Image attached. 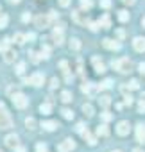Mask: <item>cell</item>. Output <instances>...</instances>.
Instances as JSON below:
<instances>
[{
    "instance_id": "cell-10",
    "label": "cell",
    "mask_w": 145,
    "mask_h": 152,
    "mask_svg": "<svg viewBox=\"0 0 145 152\" xmlns=\"http://www.w3.org/2000/svg\"><path fill=\"white\" fill-rule=\"evenodd\" d=\"M133 48L136 52H145V38H141V36L134 38L133 39Z\"/></svg>"
},
{
    "instance_id": "cell-16",
    "label": "cell",
    "mask_w": 145,
    "mask_h": 152,
    "mask_svg": "<svg viewBox=\"0 0 145 152\" xmlns=\"http://www.w3.org/2000/svg\"><path fill=\"white\" fill-rule=\"evenodd\" d=\"M92 63H93L97 73H104V72H106V66H104V63H102L99 57H92Z\"/></svg>"
},
{
    "instance_id": "cell-59",
    "label": "cell",
    "mask_w": 145,
    "mask_h": 152,
    "mask_svg": "<svg viewBox=\"0 0 145 152\" xmlns=\"http://www.w3.org/2000/svg\"><path fill=\"white\" fill-rule=\"evenodd\" d=\"M0 152H2V150H0Z\"/></svg>"
},
{
    "instance_id": "cell-35",
    "label": "cell",
    "mask_w": 145,
    "mask_h": 152,
    "mask_svg": "<svg viewBox=\"0 0 145 152\" xmlns=\"http://www.w3.org/2000/svg\"><path fill=\"white\" fill-rule=\"evenodd\" d=\"M7 22H9L7 15H2V16H0V29H4V27H7Z\"/></svg>"
},
{
    "instance_id": "cell-11",
    "label": "cell",
    "mask_w": 145,
    "mask_h": 152,
    "mask_svg": "<svg viewBox=\"0 0 145 152\" xmlns=\"http://www.w3.org/2000/svg\"><path fill=\"white\" fill-rule=\"evenodd\" d=\"M72 18H74L75 23H83V25H86V22H88L86 13H83V11H74L72 13Z\"/></svg>"
},
{
    "instance_id": "cell-56",
    "label": "cell",
    "mask_w": 145,
    "mask_h": 152,
    "mask_svg": "<svg viewBox=\"0 0 145 152\" xmlns=\"http://www.w3.org/2000/svg\"><path fill=\"white\" fill-rule=\"evenodd\" d=\"M141 25H143V27H145V16H143V18H141Z\"/></svg>"
},
{
    "instance_id": "cell-34",
    "label": "cell",
    "mask_w": 145,
    "mask_h": 152,
    "mask_svg": "<svg viewBox=\"0 0 145 152\" xmlns=\"http://www.w3.org/2000/svg\"><path fill=\"white\" fill-rule=\"evenodd\" d=\"M15 43L16 45H23L25 43V36L23 34H15Z\"/></svg>"
},
{
    "instance_id": "cell-37",
    "label": "cell",
    "mask_w": 145,
    "mask_h": 152,
    "mask_svg": "<svg viewBox=\"0 0 145 152\" xmlns=\"http://www.w3.org/2000/svg\"><path fill=\"white\" fill-rule=\"evenodd\" d=\"M23 72H25V63H18L16 64V73L18 75H23Z\"/></svg>"
},
{
    "instance_id": "cell-46",
    "label": "cell",
    "mask_w": 145,
    "mask_h": 152,
    "mask_svg": "<svg viewBox=\"0 0 145 152\" xmlns=\"http://www.w3.org/2000/svg\"><path fill=\"white\" fill-rule=\"evenodd\" d=\"M70 2H72V0H59V6H61V7H68Z\"/></svg>"
},
{
    "instance_id": "cell-19",
    "label": "cell",
    "mask_w": 145,
    "mask_h": 152,
    "mask_svg": "<svg viewBox=\"0 0 145 152\" xmlns=\"http://www.w3.org/2000/svg\"><path fill=\"white\" fill-rule=\"evenodd\" d=\"M81 47H83V43H81L79 38H72V39H70V48H72V50H79Z\"/></svg>"
},
{
    "instance_id": "cell-3",
    "label": "cell",
    "mask_w": 145,
    "mask_h": 152,
    "mask_svg": "<svg viewBox=\"0 0 145 152\" xmlns=\"http://www.w3.org/2000/svg\"><path fill=\"white\" fill-rule=\"evenodd\" d=\"M11 100H13L15 107H18V109H23V107H27V104H29V99H27L23 93H15V95L11 97Z\"/></svg>"
},
{
    "instance_id": "cell-13",
    "label": "cell",
    "mask_w": 145,
    "mask_h": 152,
    "mask_svg": "<svg viewBox=\"0 0 145 152\" xmlns=\"http://www.w3.org/2000/svg\"><path fill=\"white\" fill-rule=\"evenodd\" d=\"M136 140L140 143H145V124H138L136 125Z\"/></svg>"
},
{
    "instance_id": "cell-24",
    "label": "cell",
    "mask_w": 145,
    "mask_h": 152,
    "mask_svg": "<svg viewBox=\"0 0 145 152\" xmlns=\"http://www.w3.org/2000/svg\"><path fill=\"white\" fill-rule=\"evenodd\" d=\"M83 113H84L88 118L93 116V106H92V104H84V106H83Z\"/></svg>"
},
{
    "instance_id": "cell-15",
    "label": "cell",
    "mask_w": 145,
    "mask_h": 152,
    "mask_svg": "<svg viewBox=\"0 0 145 152\" xmlns=\"http://www.w3.org/2000/svg\"><path fill=\"white\" fill-rule=\"evenodd\" d=\"M81 136L88 141V145H92V147H93V145H97V138H95V136H92L88 129H83V131H81Z\"/></svg>"
},
{
    "instance_id": "cell-20",
    "label": "cell",
    "mask_w": 145,
    "mask_h": 152,
    "mask_svg": "<svg viewBox=\"0 0 145 152\" xmlns=\"http://www.w3.org/2000/svg\"><path fill=\"white\" fill-rule=\"evenodd\" d=\"M25 125H27V129H29V131H36L38 122H36L32 116H29V118H25Z\"/></svg>"
},
{
    "instance_id": "cell-27",
    "label": "cell",
    "mask_w": 145,
    "mask_h": 152,
    "mask_svg": "<svg viewBox=\"0 0 145 152\" xmlns=\"http://www.w3.org/2000/svg\"><path fill=\"white\" fill-rule=\"evenodd\" d=\"M99 102H100V106H102V107H108V106L111 104V97H108V95H102V97L99 99Z\"/></svg>"
},
{
    "instance_id": "cell-36",
    "label": "cell",
    "mask_w": 145,
    "mask_h": 152,
    "mask_svg": "<svg viewBox=\"0 0 145 152\" xmlns=\"http://www.w3.org/2000/svg\"><path fill=\"white\" fill-rule=\"evenodd\" d=\"M7 48H9V39L6 38V39L0 41V52H4V50H7Z\"/></svg>"
},
{
    "instance_id": "cell-23",
    "label": "cell",
    "mask_w": 145,
    "mask_h": 152,
    "mask_svg": "<svg viewBox=\"0 0 145 152\" xmlns=\"http://www.w3.org/2000/svg\"><path fill=\"white\" fill-rule=\"evenodd\" d=\"M29 59H31V63L38 64V63L41 61V54H38V52H29Z\"/></svg>"
},
{
    "instance_id": "cell-51",
    "label": "cell",
    "mask_w": 145,
    "mask_h": 152,
    "mask_svg": "<svg viewBox=\"0 0 145 152\" xmlns=\"http://www.w3.org/2000/svg\"><path fill=\"white\" fill-rule=\"evenodd\" d=\"M116 36H118V38H120V39H122V38H124V36H125V32H124V31H116Z\"/></svg>"
},
{
    "instance_id": "cell-39",
    "label": "cell",
    "mask_w": 145,
    "mask_h": 152,
    "mask_svg": "<svg viewBox=\"0 0 145 152\" xmlns=\"http://www.w3.org/2000/svg\"><path fill=\"white\" fill-rule=\"evenodd\" d=\"M59 68H61V72H63V73H68V72H70V70H68V63H66V61H61V63H59Z\"/></svg>"
},
{
    "instance_id": "cell-48",
    "label": "cell",
    "mask_w": 145,
    "mask_h": 152,
    "mask_svg": "<svg viewBox=\"0 0 145 152\" xmlns=\"http://www.w3.org/2000/svg\"><path fill=\"white\" fill-rule=\"evenodd\" d=\"M36 36H34V32H29V34H25V41H32Z\"/></svg>"
},
{
    "instance_id": "cell-54",
    "label": "cell",
    "mask_w": 145,
    "mask_h": 152,
    "mask_svg": "<svg viewBox=\"0 0 145 152\" xmlns=\"http://www.w3.org/2000/svg\"><path fill=\"white\" fill-rule=\"evenodd\" d=\"M11 4H20V0H9Z\"/></svg>"
},
{
    "instance_id": "cell-28",
    "label": "cell",
    "mask_w": 145,
    "mask_h": 152,
    "mask_svg": "<svg viewBox=\"0 0 145 152\" xmlns=\"http://www.w3.org/2000/svg\"><path fill=\"white\" fill-rule=\"evenodd\" d=\"M111 86H113V81H111V79H106L104 83L99 84V90H109Z\"/></svg>"
},
{
    "instance_id": "cell-38",
    "label": "cell",
    "mask_w": 145,
    "mask_h": 152,
    "mask_svg": "<svg viewBox=\"0 0 145 152\" xmlns=\"http://www.w3.org/2000/svg\"><path fill=\"white\" fill-rule=\"evenodd\" d=\"M100 118H102V122H109V120L113 118V115L108 113V111H104V113H100Z\"/></svg>"
},
{
    "instance_id": "cell-2",
    "label": "cell",
    "mask_w": 145,
    "mask_h": 152,
    "mask_svg": "<svg viewBox=\"0 0 145 152\" xmlns=\"http://www.w3.org/2000/svg\"><path fill=\"white\" fill-rule=\"evenodd\" d=\"M9 127H13V120L6 111L4 104H0V129H9Z\"/></svg>"
},
{
    "instance_id": "cell-6",
    "label": "cell",
    "mask_w": 145,
    "mask_h": 152,
    "mask_svg": "<svg viewBox=\"0 0 145 152\" xmlns=\"http://www.w3.org/2000/svg\"><path fill=\"white\" fill-rule=\"evenodd\" d=\"M81 91L83 93H86V95H90V97H95L97 93H99V86L97 84H92V83H84L83 86H81Z\"/></svg>"
},
{
    "instance_id": "cell-41",
    "label": "cell",
    "mask_w": 145,
    "mask_h": 152,
    "mask_svg": "<svg viewBox=\"0 0 145 152\" xmlns=\"http://www.w3.org/2000/svg\"><path fill=\"white\" fill-rule=\"evenodd\" d=\"M36 152H47V145L45 143H38L36 145Z\"/></svg>"
},
{
    "instance_id": "cell-58",
    "label": "cell",
    "mask_w": 145,
    "mask_h": 152,
    "mask_svg": "<svg viewBox=\"0 0 145 152\" xmlns=\"http://www.w3.org/2000/svg\"><path fill=\"white\" fill-rule=\"evenodd\" d=\"M111 152H120V150H111Z\"/></svg>"
},
{
    "instance_id": "cell-31",
    "label": "cell",
    "mask_w": 145,
    "mask_h": 152,
    "mask_svg": "<svg viewBox=\"0 0 145 152\" xmlns=\"http://www.w3.org/2000/svg\"><path fill=\"white\" fill-rule=\"evenodd\" d=\"M92 6H93V0H81V7L83 9H92Z\"/></svg>"
},
{
    "instance_id": "cell-29",
    "label": "cell",
    "mask_w": 145,
    "mask_h": 152,
    "mask_svg": "<svg viewBox=\"0 0 145 152\" xmlns=\"http://www.w3.org/2000/svg\"><path fill=\"white\" fill-rule=\"evenodd\" d=\"M72 99H74L72 97V91H63L61 93V100L63 102H72Z\"/></svg>"
},
{
    "instance_id": "cell-21",
    "label": "cell",
    "mask_w": 145,
    "mask_h": 152,
    "mask_svg": "<svg viewBox=\"0 0 145 152\" xmlns=\"http://www.w3.org/2000/svg\"><path fill=\"white\" fill-rule=\"evenodd\" d=\"M50 111H52V104H50V102H45V104L40 106V113H43V115H50Z\"/></svg>"
},
{
    "instance_id": "cell-1",
    "label": "cell",
    "mask_w": 145,
    "mask_h": 152,
    "mask_svg": "<svg viewBox=\"0 0 145 152\" xmlns=\"http://www.w3.org/2000/svg\"><path fill=\"white\" fill-rule=\"evenodd\" d=\"M111 66H113L115 70H118L120 73H129V72H131V68H133V63H131V59L122 57V59L111 61Z\"/></svg>"
},
{
    "instance_id": "cell-43",
    "label": "cell",
    "mask_w": 145,
    "mask_h": 152,
    "mask_svg": "<svg viewBox=\"0 0 145 152\" xmlns=\"http://www.w3.org/2000/svg\"><path fill=\"white\" fill-rule=\"evenodd\" d=\"M100 6H102L104 9H109V7H111V0H100Z\"/></svg>"
},
{
    "instance_id": "cell-4",
    "label": "cell",
    "mask_w": 145,
    "mask_h": 152,
    "mask_svg": "<svg viewBox=\"0 0 145 152\" xmlns=\"http://www.w3.org/2000/svg\"><path fill=\"white\" fill-rule=\"evenodd\" d=\"M74 148H75V141L72 138H66L64 141H61L57 145V152H72Z\"/></svg>"
},
{
    "instance_id": "cell-8",
    "label": "cell",
    "mask_w": 145,
    "mask_h": 152,
    "mask_svg": "<svg viewBox=\"0 0 145 152\" xmlns=\"http://www.w3.org/2000/svg\"><path fill=\"white\" fill-rule=\"evenodd\" d=\"M43 83H45V77H43V73H34L32 77L29 79V84H32V86H36V88L43 86Z\"/></svg>"
},
{
    "instance_id": "cell-52",
    "label": "cell",
    "mask_w": 145,
    "mask_h": 152,
    "mask_svg": "<svg viewBox=\"0 0 145 152\" xmlns=\"http://www.w3.org/2000/svg\"><path fill=\"white\" fill-rule=\"evenodd\" d=\"M138 68H140V72L143 73V72H145V63H140V64H138Z\"/></svg>"
},
{
    "instance_id": "cell-17",
    "label": "cell",
    "mask_w": 145,
    "mask_h": 152,
    "mask_svg": "<svg viewBox=\"0 0 145 152\" xmlns=\"http://www.w3.org/2000/svg\"><path fill=\"white\" fill-rule=\"evenodd\" d=\"M6 145H7L9 148H16V147H18V136H16V134H9V136L6 138Z\"/></svg>"
},
{
    "instance_id": "cell-32",
    "label": "cell",
    "mask_w": 145,
    "mask_h": 152,
    "mask_svg": "<svg viewBox=\"0 0 145 152\" xmlns=\"http://www.w3.org/2000/svg\"><path fill=\"white\" fill-rule=\"evenodd\" d=\"M118 20L120 22H129V13L127 11H118Z\"/></svg>"
},
{
    "instance_id": "cell-44",
    "label": "cell",
    "mask_w": 145,
    "mask_h": 152,
    "mask_svg": "<svg viewBox=\"0 0 145 152\" xmlns=\"http://www.w3.org/2000/svg\"><path fill=\"white\" fill-rule=\"evenodd\" d=\"M31 20H32L31 13H23V16H22V22H25V23H27V22H31Z\"/></svg>"
},
{
    "instance_id": "cell-47",
    "label": "cell",
    "mask_w": 145,
    "mask_h": 152,
    "mask_svg": "<svg viewBox=\"0 0 145 152\" xmlns=\"http://www.w3.org/2000/svg\"><path fill=\"white\" fill-rule=\"evenodd\" d=\"M48 16H50V20H52V22H56V20H57V18H59V16H57V13H56V11H50V13H48Z\"/></svg>"
},
{
    "instance_id": "cell-14",
    "label": "cell",
    "mask_w": 145,
    "mask_h": 152,
    "mask_svg": "<svg viewBox=\"0 0 145 152\" xmlns=\"http://www.w3.org/2000/svg\"><path fill=\"white\" fill-rule=\"evenodd\" d=\"M41 127H43L45 131H48V132H52V131H56V129H59V124H57V122H54V120H45V122L41 124Z\"/></svg>"
},
{
    "instance_id": "cell-9",
    "label": "cell",
    "mask_w": 145,
    "mask_h": 152,
    "mask_svg": "<svg viewBox=\"0 0 145 152\" xmlns=\"http://www.w3.org/2000/svg\"><path fill=\"white\" fill-rule=\"evenodd\" d=\"M102 45H104V48H108V50H120V47H122L116 39H109V38H106V39L102 41Z\"/></svg>"
},
{
    "instance_id": "cell-57",
    "label": "cell",
    "mask_w": 145,
    "mask_h": 152,
    "mask_svg": "<svg viewBox=\"0 0 145 152\" xmlns=\"http://www.w3.org/2000/svg\"><path fill=\"white\" fill-rule=\"evenodd\" d=\"M141 99H143V100H145V93H143V95H141Z\"/></svg>"
},
{
    "instance_id": "cell-18",
    "label": "cell",
    "mask_w": 145,
    "mask_h": 152,
    "mask_svg": "<svg viewBox=\"0 0 145 152\" xmlns=\"http://www.w3.org/2000/svg\"><path fill=\"white\" fill-rule=\"evenodd\" d=\"M52 39H54V45H61V43H63V31H59V29H54Z\"/></svg>"
},
{
    "instance_id": "cell-12",
    "label": "cell",
    "mask_w": 145,
    "mask_h": 152,
    "mask_svg": "<svg viewBox=\"0 0 145 152\" xmlns=\"http://www.w3.org/2000/svg\"><path fill=\"white\" fill-rule=\"evenodd\" d=\"M16 57H18V54H16L13 48L4 50V61H6V63H15V61H16Z\"/></svg>"
},
{
    "instance_id": "cell-49",
    "label": "cell",
    "mask_w": 145,
    "mask_h": 152,
    "mask_svg": "<svg viewBox=\"0 0 145 152\" xmlns=\"http://www.w3.org/2000/svg\"><path fill=\"white\" fill-rule=\"evenodd\" d=\"M83 129H86V127H84V124H83V122H79V124H77V127H75V131H77V132H81Z\"/></svg>"
},
{
    "instance_id": "cell-30",
    "label": "cell",
    "mask_w": 145,
    "mask_h": 152,
    "mask_svg": "<svg viewBox=\"0 0 145 152\" xmlns=\"http://www.w3.org/2000/svg\"><path fill=\"white\" fill-rule=\"evenodd\" d=\"M127 88H129V90H138V88H140V83H138V79H131V81L127 83Z\"/></svg>"
},
{
    "instance_id": "cell-26",
    "label": "cell",
    "mask_w": 145,
    "mask_h": 152,
    "mask_svg": "<svg viewBox=\"0 0 145 152\" xmlns=\"http://www.w3.org/2000/svg\"><path fill=\"white\" fill-rule=\"evenodd\" d=\"M99 23H100L104 29H109V27H111V20H109V16H108V15H106V16H102Z\"/></svg>"
},
{
    "instance_id": "cell-55",
    "label": "cell",
    "mask_w": 145,
    "mask_h": 152,
    "mask_svg": "<svg viewBox=\"0 0 145 152\" xmlns=\"http://www.w3.org/2000/svg\"><path fill=\"white\" fill-rule=\"evenodd\" d=\"M133 152H143V150H141V148H134Z\"/></svg>"
},
{
    "instance_id": "cell-7",
    "label": "cell",
    "mask_w": 145,
    "mask_h": 152,
    "mask_svg": "<svg viewBox=\"0 0 145 152\" xmlns=\"http://www.w3.org/2000/svg\"><path fill=\"white\" fill-rule=\"evenodd\" d=\"M129 131H131V124H129L127 120H122V122L116 124V132H118L120 136H127Z\"/></svg>"
},
{
    "instance_id": "cell-50",
    "label": "cell",
    "mask_w": 145,
    "mask_h": 152,
    "mask_svg": "<svg viewBox=\"0 0 145 152\" xmlns=\"http://www.w3.org/2000/svg\"><path fill=\"white\" fill-rule=\"evenodd\" d=\"M124 4H127V6H134L136 4V0H122Z\"/></svg>"
},
{
    "instance_id": "cell-53",
    "label": "cell",
    "mask_w": 145,
    "mask_h": 152,
    "mask_svg": "<svg viewBox=\"0 0 145 152\" xmlns=\"http://www.w3.org/2000/svg\"><path fill=\"white\" fill-rule=\"evenodd\" d=\"M15 152H25V148H23V147H20V145H18V147H16V148H15Z\"/></svg>"
},
{
    "instance_id": "cell-25",
    "label": "cell",
    "mask_w": 145,
    "mask_h": 152,
    "mask_svg": "<svg viewBox=\"0 0 145 152\" xmlns=\"http://www.w3.org/2000/svg\"><path fill=\"white\" fill-rule=\"evenodd\" d=\"M61 115H63L66 120H72V118H74V111L68 109V107H63V109H61Z\"/></svg>"
},
{
    "instance_id": "cell-5",
    "label": "cell",
    "mask_w": 145,
    "mask_h": 152,
    "mask_svg": "<svg viewBox=\"0 0 145 152\" xmlns=\"http://www.w3.org/2000/svg\"><path fill=\"white\" fill-rule=\"evenodd\" d=\"M34 23H36V27H38V29H45V27H50L52 20H50V16H48V15H40V16H36V18H34Z\"/></svg>"
},
{
    "instance_id": "cell-42",
    "label": "cell",
    "mask_w": 145,
    "mask_h": 152,
    "mask_svg": "<svg viewBox=\"0 0 145 152\" xmlns=\"http://www.w3.org/2000/svg\"><path fill=\"white\" fill-rule=\"evenodd\" d=\"M138 113H145V100L143 99L138 102Z\"/></svg>"
},
{
    "instance_id": "cell-40",
    "label": "cell",
    "mask_w": 145,
    "mask_h": 152,
    "mask_svg": "<svg viewBox=\"0 0 145 152\" xmlns=\"http://www.w3.org/2000/svg\"><path fill=\"white\" fill-rule=\"evenodd\" d=\"M57 86H59V81H57V77H52V79H50V88H52V90H56Z\"/></svg>"
},
{
    "instance_id": "cell-22",
    "label": "cell",
    "mask_w": 145,
    "mask_h": 152,
    "mask_svg": "<svg viewBox=\"0 0 145 152\" xmlns=\"http://www.w3.org/2000/svg\"><path fill=\"white\" fill-rule=\"evenodd\" d=\"M97 136H102V138L109 136V129H108L106 125H99V127H97Z\"/></svg>"
},
{
    "instance_id": "cell-33",
    "label": "cell",
    "mask_w": 145,
    "mask_h": 152,
    "mask_svg": "<svg viewBox=\"0 0 145 152\" xmlns=\"http://www.w3.org/2000/svg\"><path fill=\"white\" fill-rule=\"evenodd\" d=\"M86 25L90 27V31H93V32H97L99 31V27H100V23L99 22H86Z\"/></svg>"
},
{
    "instance_id": "cell-45",
    "label": "cell",
    "mask_w": 145,
    "mask_h": 152,
    "mask_svg": "<svg viewBox=\"0 0 145 152\" xmlns=\"http://www.w3.org/2000/svg\"><path fill=\"white\" fill-rule=\"evenodd\" d=\"M124 104H125V106H131V104H133V97H131V95H125V97H124Z\"/></svg>"
}]
</instances>
